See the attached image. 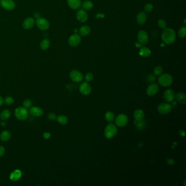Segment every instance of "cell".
<instances>
[{
    "mask_svg": "<svg viewBox=\"0 0 186 186\" xmlns=\"http://www.w3.org/2000/svg\"><path fill=\"white\" fill-rule=\"evenodd\" d=\"M163 41L167 44L173 43L176 39V33L173 29L170 28L164 29L161 35Z\"/></svg>",
    "mask_w": 186,
    "mask_h": 186,
    "instance_id": "cell-1",
    "label": "cell"
},
{
    "mask_svg": "<svg viewBox=\"0 0 186 186\" xmlns=\"http://www.w3.org/2000/svg\"><path fill=\"white\" fill-rule=\"evenodd\" d=\"M158 83L163 87H167L173 83V77L169 74H163L158 78Z\"/></svg>",
    "mask_w": 186,
    "mask_h": 186,
    "instance_id": "cell-2",
    "label": "cell"
},
{
    "mask_svg": "<svg viewBox=\"0 0 186 186\" xmlns=\"http://www.w3.org/2000/svg\"><path fill=\"white\" fill-rule=\"evenodd\" d=\"M118 133V128L114 124H110L106 126L104 130V136L108 139L115 137Z\"/></svg>",
    "mask_w": 186,
    "mask_h": 186,
    "instance_id": "cell-3",
    "label": "cell"
},
{
    "mask_svg": "<svg viewBox=\"0 0 186 186\" xmlns=\"http://www.w3.org/2000/svg\"><path fill=\"white\" fill-rule=\"evenodd\" d=\"M15 116L20 121H25L29 116V113L25 107H19L15 110Z\"/></svg>",
    "mask_w": 186,
    "mask_h": 186,
    "instance_id": "cell-4",
    "label": "cell"
},
{
    "mask_svg": "<svg viewBox=\"0 0 186 186\" xmlns=\"http://www.w3.org/2000/svg\"><path fill=\"white\" fill-rule=\"evenodd\" d=\"M36 25L39 29L42 31L47 30L49 28V21L43 18H39L36 20Z\"/></svg>",
    "mask_w": 186,
    "mask_h": 186,
    "instance_id": "cell-5",
    "label": "cell"
},
{
    "mask_svg": "<svg viewBox=\"0 0 186 186\" xmlns=\"http://www.w3.org/2000/svg\"><path fill=\"white\" fill-rule=\"evenodd\" d=\"M128 122V118L124 114L118 115L115 119V124L120 127H123L126 126Z\"/></svg>",
    "mask_w": 186,
    "mask_h": 186,
    "instance_id": "cell-6",
    "label": "cell"
},
{
    "mask_svg": "<svg viewBox=\"0 0 186 186\" xmlns=\"http://www.w3.org/2000/svg\"><path fill=\"white\" fill-rule=\"evenodd\" d=\"M69 76L70 79L75 82H80L84 78L82 74L77 70H72L69 74Z\"/></svg>",
    "mask_w": 186,
    "mask_h": 186,
    "instance_id": "cell-7",
    "label": "cell"
},
{
    "mask_svg": "<svg viewBox=\"0 0 186 186\" xmlns=\"http://www.w3.org/2000/svg\"><path fill=\"white\" fill-rule=\"evenodd\" d=\"M138 41L140 44H146L149 42V38L148 34L144 30L139 31L138 34Z\"/></svg>",
    "mask_w": 186,
    "mask_h": 186,
    "instance_id": "cell-8",
    "label": "cell"
},
{
    "mask_svg": "<svg viewBox=\"0 0 186 186\" xmlns=\"http://www.w3.org/2000/svg\"><path fill=\"white\" fill-rule=\"evenodd\" d=\"M79 90L81 94L84 96H87L91 92L92 88L89 84L86 82H84L80 85Z\"/></svg>",
    "mask_w": 186,
    "mask_h": 186,
    "instance_id": "cell-9",
    "label": "cell"
},
{
    "mask_svg": "<svg viewBox=\"0 0 186 186\" xmlns=\"http://www.w3.org/2000/svg\"><path fill=\"white\" fill-rule=\"evenodd\" d=\"M157 110L161 114H167L170 113L172 110V106L167 103H161L158 106Z\"/></svg>",
    "mask_w": 186,
    "mask_h": 186,
    "instance_id": "cell-10",
    "label": "cell"
},
{
    "mask_svg": "<svg viewBox=\"0 0 186 186\" xmlns=\"http://www.w3.org/2000/svg\"><path fill=\"white\" fill-rule=\"evenodd\" d=\"M0 3L1 6L7 11H12L15 7V3L13 0H1Z\"/></svg>",
    "mask_w": 186,
    "mask_h": 186,
    "instance_id": "cell-11",
    "label": "cell"
},
{
    "mask_svg": "<svg viewBox=\"0 0 186 186\" xmlns=\"http://www.w3.org/2000/svg\"><path fill=\"white\" fill-rule=\"evenodd\" d=\"M81 41V38L80 36L78 34H74L72 35L69 38L68 44L71 46H76L79 44L80 43Z\"/></svg>",
    "mask_w": 186,
    "mask_h": 186,
    "instance_id": "cell-12",
    "label": "cell"
},
{
    "mask_svg": "<svg viewBox=\"0 0 186 186\" xmlns=\"http://www.w3.org/2000/svg\"><path fill=\"white\" fill-rule=\"evenodd\" d=\"M164 98L168 103L173 102L175 99V93L171 89H167L164 92Z\"/></svg>",
    "mask_w": 186,
    "mask_h": 186,
    "instance_id": "cell-13",
    "label": "cell"
},
{
    "mask_svg": "<svg viewBox=\"0 0 186 186\" xmlns=\"http://www.w3.org/2000/svg\"><path fill=\"white\" fill-rule=\"evenodd\" d=\"M77 19L81 23H84L88 19V15L84 9H79L77 11L76 14Z\"/></svg>",
    "mask_w": 186,
    "mask_h": 186,
    "instance_id": "cell-14",
    "label": "cell"
},
{
    "mask_svg": "<svg viewBox=\"0 0 186 186\" xmlns=\"http://www.w3.org/2000/svg\"><path fill=\"white\" fill-rule=\"evenodd\" d=\"M158 85L155 83H152L147 88L146 93L149 96H153L158 92Z\"/></svg>",
    "mask_w": 186,
    "mask_h": 186,
    "instance_id": "cell-15",
    "label": "cell"
},
{
    "mask_svg": "<svg viewBox=\"0 0 186 186\" xmlns=\"http://www.w3.org/2000/svg\"><path fill=\"white\" fill-rule=\"evenodd\" d=\"M30 114L33 116L40 117L43 114V110L39 107L32 106L30 109Z\"/></svg>",
    "mask_w": 186,
    "mask_h": 186,
    "instance_id": "cell-16",
    "label": "cell"
},
{
    "mask_svg": "<svg viewBox=\"0 0 186 186\" xmlns=\"http://www.w3.org/2000/svg\"><path fill=\"white\" fill-rule=\"evenodd\" d=\"M35 21L33 18L29 17L25 19L23 23V26L26 30H29L32 29L35 25Z\"/></svg>",
    "mask_w": 186,
    "mask_h": 186,
    "instance_id": "cell-17",
    "label": "cell"
},
{
    "mask_svg": "<svg viewBox=\"0 0 186 186\" xmlns=\"http://www.w3.org/2000/svg\"><path fill=\"white\" fill-rule=\"evenodd\" d=\"M147 19V15L146 13L140 12L137 15V21L138 24L143 25L146 23Z\"/></svg>",
    "mask_w": 186,
    "mask_h": 186,
    "instance_id": "cell-18",
    "label": "cell"
},
{
    "mask_svg": "<svg viewBox=\"0 0 186 186\" xmlns=\"http://www.w3.org/2000/svg\"><path fill=\"white\" fill-rule=\"evenodd\" d=\"M69 6L73 9H77L81 6L80 0H67Z\"/></svg>",
    "mask_w": 186,
    "mask_h": 186,
    "instance_id": "cell-19",
    "label": "cell"
},
{
    "mask_svg": "<svg viewBox=\"0 0 186 186\" xmlns=\"http://www.w3.org/2000/svg\"><path fill=\"white\" fill-rule=\"evenodd\" d=\"M144 112L141 109H137L134 112V118L136 121L137 122L143 120V118H144Z\"/></svg>",
    "mask_w": 186,
    "mask_h": 186,
    "instance_id": "cell-20",
    "label": "cell"
},
{
    "mask_svg": "<svg viewBox=\"0 0 186 186\" xmlns=\"http://www.w3.org/2000/svg\"><path fill=\"white\" fill-rule=\"evenodd\" d=\"M176 99L177 101L182 104L185 105L186 103V95L183 92H179L176 95Z\"/></svg>",
    "mask_w": 186,
    "mask_h": 186,
    "instance_id": "cell-21",
    "label": "cell"
},
{
    "mask_svg": "<svg viewBox=\"0 0 186 186\" xmlns=\"http://www.w3.org/2000/svg\"><path fill=\"white\" fill-rule=\"evenodd\" d=\"M79 32L80 35L81 36H86L90 33L91 29L87 25L83 26L79 29Z\"/></svg>",
    "mask_w": 186,
    "mask_h": 186,
    "instance_id": "cell-22",
    "label": "cell"
},
{
    "mask_svg": "<svg viewBox=\"0 0 186 186\" xmlns=\"http://www.w3.org/2000/svg\"><path fill=\"white\" fill-rule=\"evenodd\" d=\"M11 137V132L8 130H4L0 134V139L3 141H8Z\"/></svg>",
    "mask_w": 186,
    "mask_h": 186,
    "instance_id": "cell-23",
    "label": "cell"
},
{
    "mask_svg": "<svg viewBox=\"0 0 186 186\" xmlns=\"http://www.w3.org/2000/svg\"><path fill=\"white\" fill-rule=\"evenodd\" d=\"M21 176V172L19 170H16L10 175V179L13 181H16L20 179Z\"/></svg>",
    "mask_w": 186,
    "mask_h": 186,
    "instance_id": "cell-24",
    "label": "cell"
},
{
    "mask_svg": "<svg viewBox=\"0 0 186 186\" xmlns=\"http://www.w3.org/2000/svg\"><path fill=\"white\" fill-rule=\"evenodd\" d=\"M11 115V112L8 109H5L1 112L0 114V118L3 121H6L10 118Z\"/></svg>",
    "mask_w": 186,
    "mask_h": 186,
    "instance_id": "cell-25",
    "label": "cell"
},
{
    "mask_svg": "<svg viewBox=\"0 0 186 186\" xmlns=\"http://www.w3.org/2000/svg\"><path fill=\"white\" fill-rule=\"evenodd\" d=\"M139 54L141 56H143L144 57H147L151 54V51L149 48L145 46H143L141 48V49L139 51Z\"/></svg>",
    "mask_w": 186,
    "mask_h": 186,
    "instance_id": "cell-26",
    "label": "cell"
},
{
    "mask_svg": "<svg viewBox=\"0 0 186 186\" xmlns=\"http://www.w3.org/2000/svg\"><path fill=\"white\" fill-rule=\"evenodd\" d=\"M50 42L48 39H44L40 43V48L43 50L48 49L49 47Z\"/></svg>",
    "mask_w": 186,
    "mask_h": 186,
    "instance_id": "cell-27",
    "label": "cell"
},
{
    "mask_svg": "<svg viewBox=\"0 0 186 186\" xmlns=\"http://www.w3.org/2000/svg\"><path fill=\"white\" fill-rule=\"evenodd\" d=\"M81 6H82V7L83 8V9L88 11V10H90V9H92L93 7V3L91 1L87 0V1H85L82 4Z\"/></svg>",
    "mask_w": 186,
    "mask_h": 186,
    "instance_id": "cell-28",
    "label": "cell"
},
{
    "mask_svg": "<svg viewBox=\"0 0 186 186\" xmlns=\"http://www.w3.org/2000/svg\"><path fill=\"white\" fill-rule=\"evenodd\" d=\"M57 120L58 122L61 125H66L68 123V120L64 115H60L57 118Z\"/></svg>",
    "mask_w": 186,
    "mask_h": 186,
    "instance_id": "cell-29",
    "label": "cell"
},
{
    "mask_svg": "<svg viewBox=\"0 0 186 186\" xmlns=\"http://www.w3.org/2000/svg\"><path fill=\"white\" fill-rule=\"evenodd\" d=\"M115 118L114 114L112 112H108L105 115V119L108 122H112Z\"/></svg>",
    "mask_w": 186,
    "mask_h": 186,
    "instance_id": "cell-30",
    "label": "cell"
},
{
    "mask_svg": "<svg viewBox=\"0 0 186 186\" xmlns=\"http://www.w3.org/2000/svg\"><path fill=\"white\" fill-rule=\"evenodd\" d=\"M146 127V124L145 121L141 120V121L137 122L136 127L138 130H143Z\"/></svg>",
    "mask_w": 186,
    "mask_h": 186,
    "instance_id": "cell-31",
    "label": "cell"
},
{
    "mask_svg": "<svg viewBox=\"0 0 186 186\" xmlns=\"http://www.w3.org/2000/svg\"><path fill=\"white\" fill-rule=\"evenodd\" d=\"M146 82L149 84H152L155 81V77L154 75L149 74L146 77Z\"/></svg>",
    "mask_w": 186,
    "mask_h": 186,
    "instance_id": "cell-32",
    "label": "cell"
},
{
    "mask_svg": "<svg viewBox=\"0 0 186 186\" xmlns=\"http://www.w3.org/2000/svg\"><path fill=\"white\" fill-rule=\"evenodd\" d=\"M4 103L7 106H11L14 103V99L11 96H7L4 99Z\"/></svg>",
    "mask_w": 186,
    "mask_h": 186,
    "instance_id": "cell-33",
    "label": "cell"
},
{
    "mask_svg": "<svg viewBox=\"0 0 186 186\" xmlns=\"http://www.w3.org/2000/svg\"><path fill=\"white\" fill-rule=\"evenodd\" d=\"M186 27H182L179 31V35L181 38L186 37Z\"/></svg>",
    "mask_w": 186,
    "mask_h": 186,
    "instance_id": "cell-34",
    "label": "cell"
},
{
    "mask_svg": "<svg viewBox=\"0 0 186 186\" xmlns=\"http://www.w3.org/2000/svg\"><path fill=\"white\" fill-rule=\"evenodd\" d=\"M163 71V69L162 68V67L161 66H157L155 67V68L154 69L153 72L154 74L155 75H160L162 74Z\"/></svg>",
    "mask_w": 186,
    "mask_h": 186,
    "instance_id": "cell-35",
    "label": "cell"
},
{
    "mask_svg": "<svg viewBox=\"0 0 186 186\" xmlns=\"http://www.w3.org/2000/svg\"><path fill=\"white\" fill-rule=\"evenodd\" d=\"M158 25L160 28L164 29L167 26V23L163 19H159L158 21Z\"/></svg>",
    "mask_w": 186,
    "mask_h": 186,
    "instance_id": "cell-36",
    "label": "cell"
},
{
    "mask_svg": "<svg viewBox=\"0 0 186 186\" xmlns=\"http://www.w3.org/2000/svg\"><path fill=\"white\" fill-rule=\"evenodd\" d=\"M32 104V102L30 99H25L23 102L24 107H25V108H26V109L31 108Z\"/></svg>",
    "mask_w": 186,
    "mask_h": 186,
    "instance_id": "cell-37",
    "label": "cell"
},
{
    "mask_svg": "<svg viewBox=\"0 0 186 186\" xmlns=\"http://www.w3.org/2000/svg\"><path fill=\"white\" fill-rule=\"evenodd\" d=\"M85 79L87 82H91L93 80V75L91 73H87L85 76Z\"/></svg>",
    "mask_w": 186,
    "mask_h": 186,
    "instance_id": "cell-38",
    "label": "cell"
},
{
    "mask_svg": "<svg viewBox=\"0 0 186 186\" xmlns=\"http://www.w3.org/2000/svg\"><path fill=\"white\" fill-rule=\"evenodd\" d=\"M153 5L151 3H147L144 7V11L146 12H150L153 9Z\"/></svg>",
    "mask_w": 186,
    "mask_h": 186,
    "instance_id": "cell-39",
    "label": "cell"
},
{
    "mask_svg": "<svg viewBox=\"0 0 186 186\" xmlns=\"http://www.w3.org/2000/svg\"><path fill=\"white\" fill-rule=\"evenodd\" d=\"M48 118L50 121H54L57 119V116L55 114L50 112L48 115Z\"/></svg>",
    "mask_w": 186,
    "mask_h": 186,
    "instance_id": "cell-40",
    "label": "cell"
},
{
    "mask_svg": "<svg viewBox=\"0 0 186 186\" xmlns=\"http://www.w3.org/2000/svg\"><path fill=\"white\" fill-rule=\"evenodd\" d=\"M5 153V149L2 146H0V157L3 156Z\"/></svg>",
    "mask_w": 186,
    "mask_h": 186,
    "instance_id": "cell-41",
    "label": "cell"
},
{
    "mask_svg": "<svg viewBox=\"0 0 186 186\" xmlns=\"http://www.w3.org/2000/svg\"><path fill=\"white\" fill-rule=\"evenodd\" d=\"M43 136L44 138H45V139H48L51 137V135H50L49 133L45 132V133H44L43 134Z\"/></svg>",
    "mask_w": 186,
    "mask_h": 186,
    "instance_id": "cell-42",
    "label": "cell"
},
{
    "mask_svg": "<svg viewBox=\"0 0 186 186\" xmlns=\"http://www.w3.org/2000/svg\"><path fill=\"white\" fill-rule=\"evenodd\" d=\"M167 163L169 165H174L175 162L174 159H167Z\"/></svg>",
    "mask_w": 186,
    "mask_h": 186,
    "instance_id": "cell-43",
    "label": "cell"
},
{
    "mask_svg": "<svg viewBox=\"0 0 186 186\" xmlns=\"http://www.w3.org/2000/svg\"><path fill=\"white\" fill-rule=\"evenodd\" d=\"M4 103V99L0 96V106H2Z\"/></svg>",
    "mask_w": 186,
    "mask_h": 186,
    "instance_id": "cell-44",
    "label": "cell"
},
{
    "mask_svg": "<svg viewBox=\"0 0 186 186\" xmlns=\"http://www.w3.org/2000/svg\"><path fill=\"white\" fill-rule=\"evenodd\" d=\"M1 126H2V127H6V123L5 122H1Z\"/></svg>",
    "mask_w": 186,
    "mask_h": 186,
    "instance_id": "cell-45",
    "label": "cell"
},
{
    "mask_svg": "<svg viewBox=\"0 0 186 186\" xmlns=\"http://www.w3.org/2000/svg\"><path fill=\"white\" fill-rule=\"evenodd\" d=\"M183 186H186V180H185V181H184V185H183Z\"/></svg>",
    "mask_w": 186,
    "mask_h": 186,
    "instance_id": "cell-46",
    "label": "cell"
},
{
    "mask_svg": "<svg viewBox=\"0 0 186 186\" xmlns=\"http://www.w3.org/2000/svg\"><path fill=\"white\" fill-rule=\"evenodd\" d=\"M74 32H75V33H76V32H78V30H76H76H75Z\"/></svg>",
    "mask_w": 186,
    "mask_h": 186,
    "instance_id": "cell-47",
    "label": "cell"
}]
</instances>
